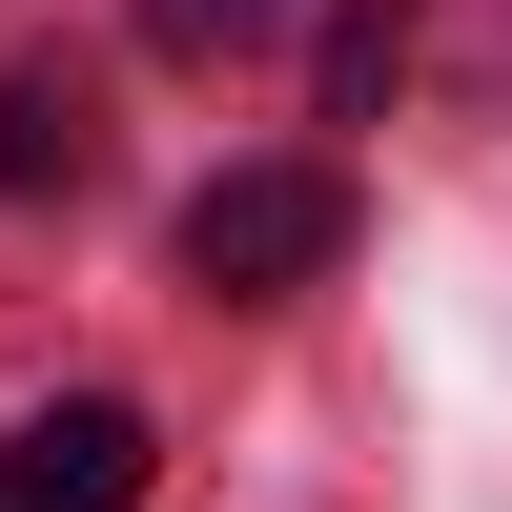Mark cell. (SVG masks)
I'll return each instance as SVG.
<instances>
[{
	"label": "cell",
	"instance_id": "obj_5",
	"mask_svg": "<svg viewBox=\"0 0 512 512\" xmlns=\"http://www.w3.org/2000/svg\"><path fill=\"white\" fill-rule=\"evenodd\" d=\"M267 21H287V0H144V41H164V62H246Z\"/></svg>",
	"mask_w": 512,
	"mask_h": 512
},
{
	"label": "cell",
	"instance_id": "obj_4",
	"mask_svg": "<svg viewBox=\"0 0 512 512\" xmlns=\"http://www.w3.org/2000/svg\"><path fill=\"white\" fill-rule=\"evenodd\" d=\"M410 82V0H349V21H328V123H369Z\"/></svg>",
	"mask_w": 512,
	"mask_h": 512
},
{
	"label": "cell",
	"instance_id": "obj_2",
	"mask_svg": "<svg viewBox=\"0 0 512 512\" xmlns=\"http://www.w3.org/2000/svg\"><path fill=\"white\" fill-rule=\"evenodd\" d=\"M0 512H144V410L123 390H62L0 431Z\"/></svg>",
	"mask_w": 512,
	"mask_h": 512
},
{
	"label": "cell",
	"instance_id": "obj_1",
	"mask_svg": "<svg viewBox=\"0 0 512 512\" xmlns=\"http://www.w3.org/2000/svg\"><path fill=\"white\" fill-rule=\"evenodd\" d=\"M328 246H349V185H328V164H226V185L185 205V287H226V308L308 287Z\"/></svg>",
	"mask_w": 512,
	"mask_h": 512
},
{
	"label": "cell",
	"instance_id": "obj_3",
	"mask_svg": "<svg viewBox=\"0 0 512 512\" xmlns=\"http://www.w3.org/2000/svg\"><path fill=\"white\" fill-rule=\"evenodd\" d=\"M82 164H103V103H82L62 62H21V82H0V205H41V185H82Z\"/></svg>",
	"mask_w": 512,
	"mask_h": 512
}]
</instances>
